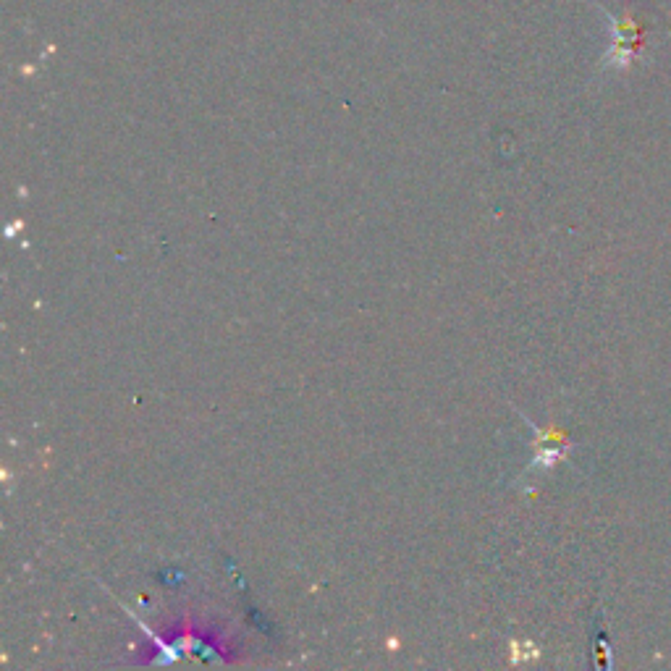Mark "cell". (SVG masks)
Here are the masks:
<instances>
[{"label":"cell","mask_w":671,"mask_h":671,"mask_svg":"<svg viewBox=\"0 0 671 671\" xmlns=\"http://www.w3.org/2000/svg\"><path fill=\"white\" fill-rule=\"evenodd\" d=\"M640 27L637 21H632L630 16H624V21H616L614 29V45H611L609 56H606V66H614V69H627L632 61L637 58V50H640Z\"/></svg>","instance_id":"1"}]
</instances>
